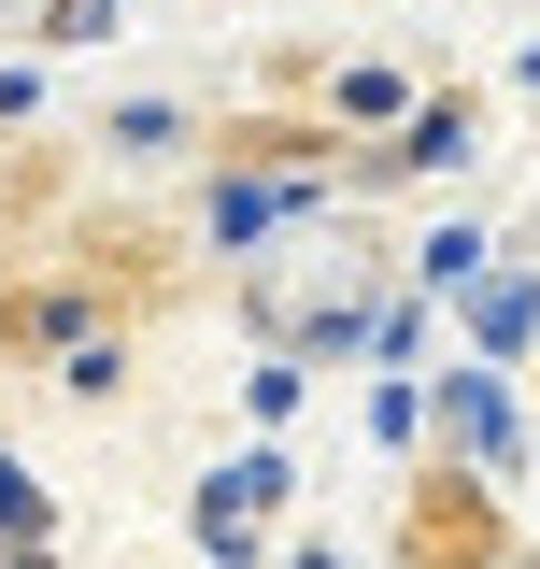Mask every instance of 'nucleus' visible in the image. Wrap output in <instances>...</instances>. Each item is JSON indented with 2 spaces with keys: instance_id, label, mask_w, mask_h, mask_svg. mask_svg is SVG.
<instances>
[{
  "instance_id": "nucleus-1",
  "label": "nucleus",
  "mask_w": 540,
  "mask_h": 569,
  "mask_svg": "<svg viewBox=\"0 0 540 569\" xmlns=\"http://www.w3.org/2000/svg\"><path fill=\"white\" fill-rule=\"evenodd\" d=\"M527 328H540V284H483V342L512 356V342H527Z\"/></svg>"
}]
</instances>
